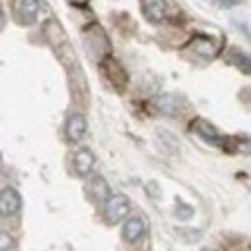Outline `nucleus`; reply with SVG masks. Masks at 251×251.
<instances>
[{"instance_id":"3","label":"nucleus","mask_w":251,"mask_h":251,"mask_svg":"<svg viewBox=\"0 0 251 251\" xmlns=\"http://www.w3.org/2000/svg\"><path fill=\"white\" fill-rule=\"evenodd\" d=\"M85 131H87V120H85L83 114H72V116L68 118L66 135H68L70 141H74V143L81 141L83 135H85Z\"/></svg>"},{"instance_id":"9","label":"nucleus","mask_w":251,"mask_h":251,"mask_svg":"<svg viewBox=\"0 0 251 251\" xmlns=\"http://www.w3.org/2000/svg\"><path fill=\"white\" fill-rule=\"evenodd\" d=\"M191 127H193V131H195L199 137H203L207 143H215V145H219L220 141H222V137L219 135V131L209 124V122H205V120H195V122L191 124Z\"/></svg>"},{"instance_id":"4","label":"nucleus","mask_w":251,"mask_h":251,"mask_svg":"<svg viewBox=\"0 0 251 251\" xmlns=\"http://www.w3.org/2000/svg\"><path fill=\"white\" fill-rule=\"evenodd\" d=\"M41 12V2L39 0H20L18 2V18L22 24H35L37 16Z\"/></svg>"},{"instance_id":"17","label":"nucleus","mask_w":251,"mask_h":251,"mask_svg":"<svg viewBox=\"0 0 251 251\" xmlns=\"http://www.w3.org/2000/svg\"><path fill=\"white\" fill-rule=\"evenodd\" d=\"M0 164H2V158H0Z\"/></svg>"},{"instance_id":"2","label":"nucleus","mask_w":251,"mask_h":251,"mask_svg":"<svg viewBox=\"0 0 251 251\" xmlns=\"http://www.w3.org/2000/svg\"><path fill=\"white\" fill-rule=\"evenodd\" d=\"M22 209V195L14 188L0 191V217H12Z\"/></svg>"},{"instance_id":"1","label":"nucleus","mask_w":251,"mask_h":251,"mask_svg":"<svg viewBox=\"0 0 251 251\" xmlns=\"http://www.w3.org/2000/svg\"><path fill=\"white\" fill-rule=\"evenodd\" d=\"M129 211H131V205H129V199L122 195V193H118V195H110L108 199H106V209H104V217L108 222H112V224H116V222H120V220H124L127 215H129Z\"/></svg>"},{"instance_id":"14","label":"nucleus","mask_w":251,"mask_h":251,"mask_svg":"<svg viewBox=\"0 0 251 251\" xmlns=\"http://www.w3.org/2000/svg\"><path fill=\"white\" fill-rule=\"evenodd\" d=\"M242 0H217L220 8H232V6H238Z\"/></svg>"},{"instance_id":"16","label":"nucleus","mask_w":251,"mask_h":251,"mask_svg":"<svg viewBox=\"0 0 251 251\" xmlns=\"http://www.w3.org/2000/svg\"><path fill=\"white\" fill-rule=\"evenodd\" d=\"M74 6H83V4H87V0H70Z\"/></svg>"},{"instance_id":"10","label":"nucleus","mask_w":251,"mask_h":251,"mask_svg":"<svg viewBox=\"0 0 251 251\" xmlns=\"http://www.w3.org/2000/svg\"><path fill=\"white\" fill-rule=\"evenodd\" d=\"M89 193L97 201H106L110 197V186L102 176H93V180L89 182Z\"/></svg>"},{"instance_id":"13","label":"nucleus","mask_w":251,"mask_h":251,"mask_svg":"<svg viewBox=\"0 0 251 251\" xmlns=\"http://www.w3.org/2000/svg\"><path fill=\"white\" fill-rule=\"evenodd\" d=\"M14 250V238L8 232H0V251Z\"/></svg>"},{"instance_id":"15","label":"nucleus","mask_w":251,"mask_h":251,"mask_svg":"<svg viewBox=\"0 0 251 251\" xmlns=\"http://www.w3.org/2000/svg\"><path fill=\"white\" fill-rule=\"evenodd\" d=\"M6 27V16H4V10H2V6H0V31Z\"/></svg>"},{"instance_id":"6","label":"nucleus","mask_w":251,"mask_h":251,"mask_svg":"<svg viewBox=\"0 0 251 251\" xmlns=\"http://www.w3.org/2000/svg\"><path fill=\"white\" fill-rule=\"evenodd\" d=\"M141 6L145 18L155 24L162 22L166 16V0H141Z\"/></svg>"},{"instance_id":"8","label":"nucleus","mask_w":251,"mask_h":251,"mask_svg":"<svg viewBox=\"0 0 251 251\" xmlns=\"http://www.w3.org/2000/svg\"><path fill=\"white\" fill-rule=\"evenodd\" d=\"M104 70H106L108 79H110L116 87H124L126 83H127V74H126L124 68L116 62L114 58H106V60H104Z\"/></svg>"},{"instance_id":"5","label":"nucleus","mask_w":251,"mask_h":251,"mask_svg":"<svg viewBox=\"0 0 251 251\" xmlns=\"http://www.w3.org/2000/svg\"><path fill=\"white\" fill-rule=\"evenodd\" d=\"M145 234V222L139 219V217H133V219H127L122 228V238L126 242H139Z\"/></svg>"},{"instance_id":"12","label":"nucleus","mask_w":251,"mask_h":251,"mask_svg":"<svg viewBox=\"0 0 251 251\" xmlns=\"http://www.w3.org/2000/svg\"><path fill=\"white\" fill-rule=\"evenodd\" d=\"M191 47H193V50H195L199 56H205V58H213V56L217 54V47H215L209 39H195V41L191 43Z\"/></svg>"},{"instance_id":"7","label":"nucleus","mask_w":251,"mask_h":251,"mask_svg":"<svg viewBox=\"0 0 251 251\" xmlns=\"http://www.w3.org/2000/svg\"><path fill=\"white\" fill-rule=\"evenodd\" d=\"M95 166V155L89 149H79L74 155V168L79 176H87Z\"/></svg>"},{"instance_id":"11","label":"nucleus","mask_w":251,"mask_h":251,"mask_svg":"<svg viewBox=\"0 0 251 251\" xmlns=\"http://www.w3.org/2000/svg\"><path fill=\"white\" fill-rule=\"evenodd\" d=\"M157 106L162 114H166V116H176L180 102H178V99H176L174 95H162V97L158 99Z\"/></svg>"}]
</instances>
